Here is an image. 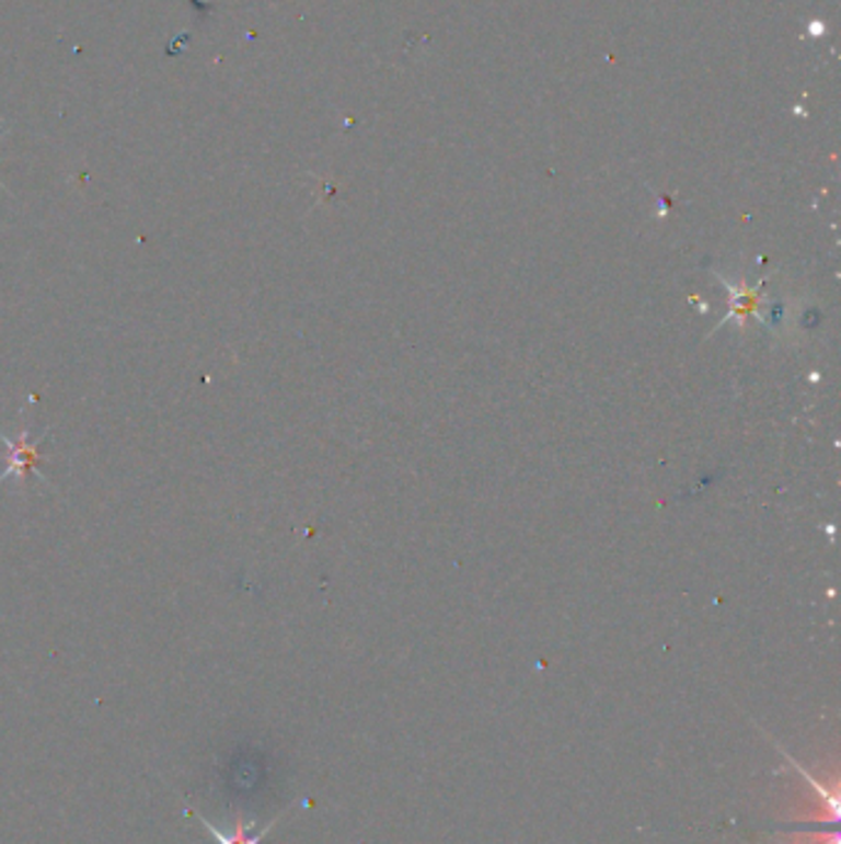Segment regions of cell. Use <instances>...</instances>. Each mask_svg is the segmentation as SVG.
I'll return each instance as SVG.
<instances>
[{"instance_id":"obj_2","label":"cell","mask_w":841,"mask_h":844,"mask_svg":"<svg viewBox=\"0 0 841 844\" xmlns=\"http://www.w3.org/2000/svg\"><path fill=\"white\" fill-rule=\"evenodd\" d=\"M203 822H205V828H208V832L212 834L215 842H218V844H260L264 834L269 832V828H264V830L257 832V834H250L247 824H242V822L238 820V828H234V832H232V834H224V832H220L218 828H215V824H210L208 820H203Z\"/></svg>"},{"instance_id":"obj_1","label":"cell","mask_w":841,"mask_h":844,"mask_svg":"<svg viewBox=\"0 0 841 844\" xmlns=\"http://www.w3.org/2000/svg\"><path fill=\"white\" fill-rule=\"evenodd\" d=\"M0 443L8 447V467L3 469V472H0V482H3V479H8V477H15V479H21V482H25L27 475H37L45 482V477L41 472L43 440L31 443V433L23 430L18 440H11V437H5L3 433H0Z\"/></svg>"}]
</instances>
